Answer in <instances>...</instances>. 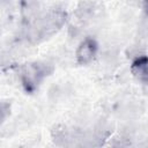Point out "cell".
<instances>
[{
    "mask_svg": "<svg viewBox=\"0 0 148 148\" xmlns=\"http://www.w3.org/2000/svg\"><path fill=\"white\" fill-rule=\"evenodd\" d=\"M66 20L67 14L65 10L59 8L50 9L30 21L25 37L32 44L40 43L57 34L62 28Z\"/></svg>",
    "mask_w": 148,
    "mask_h": 148,
    "instance_id": "obj_1",
    "label": "cell"
},
{
    "mask_svg": "<svg viewBox=\"0 0 148 148\" xmlns=\"http://www.w3.org/2000/svg\"><path fill=\"white\" fill-rule=\"evenodd\" d=\"M52 72V66L43 61H31L18 68L21 83L27 92H34Z\"/></svg>",
    "mask_w": 148,
    "mask_h": 148,
    "instance_id": "obj_2",
    "label": "cell"
},
{
    "mask_svg": "<svg viewBox=\"0 0 148 148\" xmlns=\"http://www.w3.org/2000/svg\"><path fill=\"white\" fill-rule=\"evenodd\" d=\"M97 49L98 46L96 40L91 37H87L79 44L76 49V52H75L76 62L81 66L90 64L97 53Z\"/></svg>",
    "mask_w": 148,
    "mask_h": 148,
    "instance_id": "obj_3",
    "label": "cell"
},
{
    "mask_svg": "<svg viewBox=\"0 0 148 148\" xmlns=\"http://www.w3.org/2000/svg\"><path fill=\"white\" fill-rule=\"evenodd\" d=\"M131 72L135 79H138L141 82L148 83V57H136L131 65Z\"/></svg>",
    "mask_w": 148,
    "mask_h": 148,
    "instance_id": "obj_4",
    "label": "cell"
},
{
    "mask_svg": "<svg viewBox=\"0 0 148 148\" xmlns=\"http://www.w3.org/2000/svg\"><path fill=\"white\" fill-rule=\"evenodd\" d=\"M37 5H38L37 0H22V13L24 15H28V17H30L35 13Z\"/></svg>",
    "mask_w": 148,
    "mask_h": 148,
    "instance_id": "obj_5",
    "label": "cell"
},
{
    "mask_svg": "<svg viewBox=\"0 0 148 148\" xmlns=\"http://www.w3.org/2000/svg\"><path fill=\"white\" fill-rule=\"evenodd\" d=\"M143 1H145V3H146V5L148 6V0H143Z\"/></svg>",
    "mask_w": 148,
    "mask_h": 148,
    "instance_id": "obj_6",
    "label": "cell"
}]
</instances>
